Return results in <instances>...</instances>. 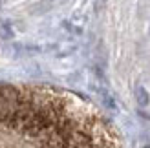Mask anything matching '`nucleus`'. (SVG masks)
Masks as SVG:
<instances>
[{"label": "nucleus", "instance_id": "obj_1", "mask_svg": "<svg viewBox=\"0 0 150 148\" xmlns=\"http://www.w3.org/2000/svg\"><path fill=\"white\" fill-rule=\"evenodd\" d=\"M0 148H123L93 102L62 88L0 82Z\"/></svg>", "mask_w": 150, "mask_h": 148}]
</instances>
